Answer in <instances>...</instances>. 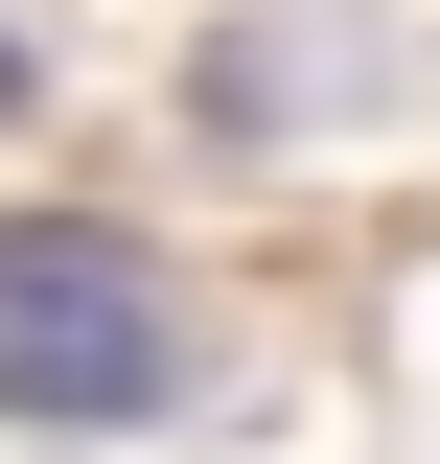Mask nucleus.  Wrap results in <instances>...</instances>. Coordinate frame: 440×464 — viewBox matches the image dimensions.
I'll use <instances>...</instances> for the list:
<instances>
[{"mask_svg":"<svg viewBox=\"0 0 440 464\" xmlns=\"http://www.w3.org/2000/svg\"><path fill=\"white\" fill-rule=\"evenodd\" d=\"M163 372H186V302L139 279V232H70V209L0 232V418H139Z\"/></svg>","mask_w":440,"mask_h":464,"instance_id":"obj_1","label":"nucleus"},{"mask_svg":"<svg viewBox=\"0 0 440 464\" xmlns=\"http://www.w3.org/2000/svg\"><path fill=\"white\" fill-rule=\"evenodd\" d=\"M0 93H24V47H0Z\"/></svg>","mask_w":440,"mask_h":464,"instance_id":"obj_2","label":"nucleus"}]
</instances>
